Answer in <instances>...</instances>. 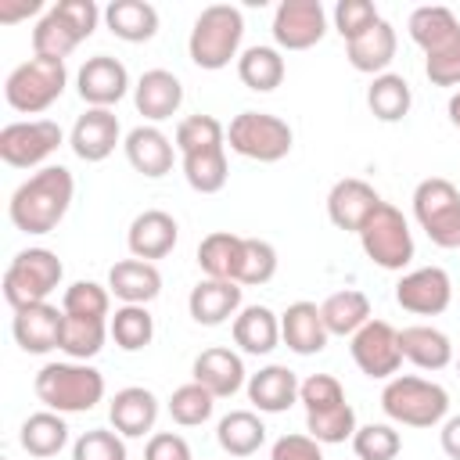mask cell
Instances as JSON below:
<instances>
[{"label": "cell", "instance_id": "cell-43", "mask_svg": "<svg viewBox=\"0 0 460 460\" xmlns=\"http://www.w3.org/2000/svg\"><path fill=\"white\" fill-rule=\"evenodd\" d=\"M61 309L68 316H90V320H111V291L97 280H75L61 295Z\"/></svg>", "mask_w": 460, "mask_h": 460}, {"label": "cell", "instance_id": "cell-42", "mask_svg": "<svg viewBox=\"0 0 460 460\" xmlns=\"http://www.w3.org/2000/svg\"><path fill=\"white\" fill-rule=\"evenodd\" d=\"M216 410V395L208 388H201L198 381H187L180 388H172L169 395V417L180 424V428H198L212 417Z\"/></svg>", "mask_w": 460, "mask_h": 460}, {"label": "cell", "instance_id": "cell-32", "mask_svg": "<svg viewBox=\"0 0 460 460\" xmlns=\"http://www.w3.org/2000/svg\"><path fill=\"white\" fill-rule=\"evenodd\" d=\"M244 237L234 230H212L198 244V266L212 280H234L237 284V266H241Z\"/></svg>", "mask_w": 460, "mask_h": 460}, {"label": "cell", "instance_id": "cell-15", "mask_svg": "<svg viewBox=\"0 0 460 460\" xmlns=\"http://www.w3.org/2000/svg\"><path fill=\"white\" fill-rule=\"evenodd\" d=\"M75 90L86 101V108H111L126 97L129 90V72L119 58L111 54H93L83 61V68L75 72Z\"/></svg>", "mask_w": 460, "mask_h": 460}, {"label": "cell", "instance_id": "cell-29", "mask_svg": "<svg viewBox=\"0 0 460 460\" xmlns=\"http://www.w3.org/2000/svg\"><path fill=\"white\" fill-rule=\"evenodd\" d=\"M402 359H410L417 370H446L453 363V341L446 331L431 323H410L399 331Z\"/></svg>", "mask_w": 460, "mask_h": 460}, {"label": "cell", "instance_id": "cell-34", "mask_svg": "<svg viewBox=\"0 0 460 460\" xmlns=\"http://www.w3.org/2000/svg\"><path fill=\"white\" fill-rule=\"evenodd\" d=\"M320 316H323L327 334L352 338V334L370 320V298H367L359 288H341V291H334V295L323 298Z\"/></svg>", "mask_w": 460, "mask_h": 460}, {"label": "cell", "instance_id": "cell-55", "mask_svg": "<svg viewBox=\"0 0 460 460\" xmlns=\"http://www.w3.org/2000/svg\"><path fill=\"white\" fill-rule=\"evenodd\" d=\"M40 11H43L40 0H18V4H4V0H0V22H4V25L22 22V18H29V14H40Z\"/></svg>", "mask_w": 460, "mask_h": 460}, {"label": "cell", "instance_id": "cell-12", "mask_svg": "<svg viewBox=\"0 0 460 460\" xmlns=\"http://www.w3.org/2000/svg\"><path fill=\"white\" fill-rule=\"evenodd\" d=\"M349 352L352 363L359 367V374L374 377V381H392L402 367V349H399V331L388 320H367L352 338H349Z\"/></svg>", "mask_w": 460, "mask_h": 460}, {"label": "cell", "instance_id": "cell-50", "mask_svg": "<svg viewBox=\"0 0 460 460\" xmlns=\"http://www.w3.org/2000/svg\"><path fill=\"white\" fill-rule=\"evenodd\" d=\"M298 402L305 406V413H320V410H331V406H341L349 402L345 399V388L334 374H309L298 388Z\"/></svg>", "mask_w": 460, "mask_h": 460}, {"label": "cell", "instance_id": "cell-33", "mask_svg": "<svg viewBox=\"0 0 460 460\" xmlns=\"http://www.w3.org/2000/svg\"><path fill=\"white\" fill-rule=\"evenodd\" d=\"M18 442L29 456H58L65 446H68V424H65V413H54V410H40V413H29L22 420V431H18Z\"/></svg>", "mask_w": 460, "mask_h": 460}, {"label": "cell", "instance_id": "cell-54", "mask_svg": "<svg viewBox=\"0 0 460 460\" xmlns=\"http://www.w3.org/2000/svg\"><path fill=\"white\" fill-rule=\"evenodd\" d=\"M438 442H442V453H446L449 460H460V413H456V417H446V420H442Z\"/></svg>", "mask_w": 460, "mask_h": 460}, {"label": "cell", "instance_id": "cell-4", "mask_svg": "<svg viewBox=\"0 0 460 460\" xmlns=\"http://www.w3.org/2000/svg\"><path fill=\"white\" fill-rule=\"evenodd\" d=\"M104 11L93 0H58L32 25V54L65 61L83 40L93 36Z\"/></svg>", "mask_w": 460, "mask_h": 460}, {"label": "cell", "instance_id": "cell-13", "mask_svg": "<svg viewBox=\"0 0 460 460\" xmlns=\"http://www.w3.org/2000/svg\"><path fill=\"white\" fill-rule=\"evenodd\" d=\"M327 32V11L320 0H280L273 11L277 50H309Z\"/></svg>", "mask_w": 460, "mask_h": 460}, {"label": "cell", "instance_id": "cell-1", "mask_svg": "<svg viewBox=\"0 0 460 460\" xmlns=\"http://www.w3.org/2000/svg\"><path fill=\"white\" fill-rule=\"evenodd\" d=\"M72 198H75L72 172L65 165H43L14 187V194L7 201V216H11L14 230L40 237V234L58 230V223L72 208Z\"/></svg>", "mask_w": 460, "mask_h": 460}, {"label": "cell", "instance_id": "cell-57", "mask_svg": "<svg viewBox=\"0 0 460 460\" xmlns=\"http://www.w3.org/2000/svg\"><path fill=\"white\" fill-rule=\"evenodd\" d=\"M456 370H460V356H456Z\"/></svg>", "mask_w": 460, "mask_h": 460}, {"label": "cell", "instance_id": "cell-51", "mask_svg": "<svg viewBox=\"0 0 460 460\" xmlns=\"http://www.w3.org/2000/svg\"><path fill=\"white\" fill-rule=\"evenodd\" d=\"M424 75L435 86H460V32L438 50L424 54Z\"/></svg>", "mask_w": 460, "mask_h": 460}, {"label": "cell", "instance_id": "cell-28", "mask_svg": "<svg viewBox=\"0 0 460 460\" xmlns=\"http://www.w3.org/2000/svg\"><path fill=\"white\" fill-rule=\"evenodd\" d=\"M234 345L248 356H270L280 345V316L270 305H244L230 320Z\"/></svg>", "mask_w": 460, "mask_h": 460}, {"label": "cell", "instance_id": "cell-49", "mask_svg": "<svg viewBox=\"0 0 460 460\" xmlns=\"http://www.w3.org/2000/svg\"><path fill=\"white\" fill-rule=\"evenodd\" d=\"M331 18H334V29H338V36L345 43L359 40L367 29H374L381 22V14H377V7L370 0H338Z\"/></svg>", "mask_w": 460, "mask_h": 460}, {"label": "cell", "instance_id": "cell-17", "mask_svg": "<svg viewBox=\"0 0 460 460\" xmlns=\"http://www.w3.org/2000/svg\"><path fill=\"white\" fill-rule=\"evenodd\" d=\"M377 208H381V194L359 176H345L327 190V219L345 234H359Z\"/></svg>", "mask_w": 460, "mask_h": 460}, {"label": "cell", "instance_id": "cell-26", "mask_svg": "<svg viewBox=\"0 0 460 460\" xmlns=\"http://www.w3.org/2000/svg\"><path fill=\"white\" fill-rule=\"evenodd\" d=\"M244 388H248V402H252L259 413H284L288 406L298 402L302 381H298L295 370H288V367H280V363H270V367L248 374V385H244Z\"/></svg>", "mask_w": 460, "mask_h": 460}, {"label": "cell", "instance_id": "cell-5", "mask_svg": "<svg viewBox=\"0 0 460 460\" xmlns=\"http://www.w3.org/2000/svg\"><path fill=\"white\" fill-rule=\"evenodd\" d=\"M381 410L395 424L435 428L449 417V392L438 381H428L417 374H395L381 388Z\"/></svg>", "mask_w": 460, "mask_h": 460}, {"label": "cell", "instance_id": "cell-10", "mask_svg": "<svg viewBox=\"0 0 460 460\" xmlns=\"http://www.w3.org/2000/svg\"><path fill=\"white\" fill-rule=\"evenodd\" d=\"M359 244H363V252H367V259L374 266L392 270V273H402L413 262V252H417L406 216L388 201H381V208L363 223Z\"/></svg>", "mask_w": 460, "mask_h": 460}, {"label": "cell", "instance_id": "cell-6", "mask_svg": "<svg viewBox=\"0 0 460 460\" xmlns=\"http://www.w3.org/2000/svg\"><path fill=\"white\" fill-rule=\"evenodd\" d=\"M68 86V68L58 58H40L32 54L29 61H22L18 68H11L7 83H4V97L14 111L22 115H40L47 111Z\"/></svg>", "mask_w": 460, "mask_h": 460}, {"label": "cell", "instance_id": "cell-14", "mask_svg": "<svg viewBox=\"0 0 460 460\" xmlns=\"http://www.w3.org/2000/svg\"><path fill=\"white\" fill-rule=\"evenodd\" d=\"M395 302L413 316H438L453 302V280L442 266H420L399 277Z\"/></svg>", "mask_w": 460, "mask_h": 460}, {"label": "cell", "instance_id": "cell-37", "mask_svg": "<svg viewBox=\"0 0 460 460\" xmlns=\"http://www.w3.org/2000/svg\"><path fill=\"white\" fill-rule=\"evenodd\" d=\"M406 29H410V40L424 54H431V50H438L442 43H449L460 32V18L442 4H424V7H413Z\"/></svg>", "mask_w": 460, "mask_h": 460}, {"label": "cell", "instance_id": "cell-45", "mask_svg": "<svg viewBox=\"0 0 460 460\" xmlns=\"http://www.w3.org/2000/svg\"><path fill=\"white\" fill-rule=\"evenodd\" d=\"M277 273V248L262 237H244V252H241V266H237V284L241 288H255V284H270Z\"/></svg>", "mask_w": 460, "mask_h": 460}, {"label": "cell", "instance_id": "cell-44", "mask_svg": "<svg viewBox=\"0 0 460 460\" xmlns=\"http://www.w3.org/2000/svg\"><path fill=\"white\" fill-rule=\"evenodd\" d=\"M305 431L320 446H338L356 435V410L349 402H341V406H331L320 413H305Z\"/></svg>", "mask_w": 460, "mask_h": 460}, {"label": "cell", "instance_id": "cell-16", "mask_svg": "<svg viewBox=\"0 0 460 460\" xmlns=\"http://www.w3.org/2000/svg\"><path fill=\"white\" fill-rule=\"evenodd\" d=\"M61 331H65V309L50 305V302L14 309L11 334H14L18 349L29 356H47V352L61 349Z\"/></svg>", "mask_w": 460, "mask_h": 460}, {"label": "cell", "instance_id": "cell-20", "mask_svg": "<svg viewBox=\"0 0 460 460\" xmlns=\"http://www.w3.org/2000/svg\"><path fill=\"white\" fill-rule=\"evenodd\" d=\"M190 374H194V381H198L201 388H208L216 399H230V395H237V392L248 385L244 359H241L234 349H223V345H212V349L198 352Z\"/></svg>", "mask_w": 460, "mask_h": 460}, {"label": "cell", "instance_id": "cell-36", "mask_svg": "<svg viewBox=\"0 0 460 460\" xmlns=\"http://www.w3.org/2000/svg\"><path fill=\"white\" fill-rule=\"evenodd\" d=\"M413 104V90L399 72H381L370 79L367 86V108L377 122H399L410 115Z\"/></svg>", "mask_w": 460, "mask_h": 460}, {"label": "cell", "instance_id": "cell-53", "mask_svg": "<svg viewBox=\"0 0 460 460\" xmlns=\"http://www.w3.org/2000/svg\"><path fill=\"white\" fill-rule=\"evenodd\" d=\"M144 460H194L190 456V446L183 435L176 431H155L144 446Z\"/></svg>", "mask_w": 460, "mask_h": 460}, {"label": "cell", "instance_id": "cell-24", "mask_svg": "<svg viewBox=\"0 0 460 460\" xmlns=\"http://www.w3.org/2000/svg\"><path fill=\"white\" fill-rule=\"evenodd\" d=\"M133 104L147 122H165L183 104V83L169 68H147L133 86Z\"/></svg>", "mask_w": 460, "mask_h": 460}, {"label": "cell", "instance_id": "cell-30", "mask_svg": "<svg viewBox=\"0 0 460 460\" xmlns=\"http://www.w3.org/2000/svg\"><path fill=\"white\" fill-rule=\"evenodd\" d=\"M395 47H399V36L392 29V22H377L374 29H367L359 40L345 43V58L356 72H367V75H381L388 72V65L395 61Z\"/></svg>", "mask_w": 460, "mask_h": 460}, {"label": "cell", "instance_id": "cell-11", "mask_svg": "<svg viewBox=\"0 0 460 460\" xmlns=\"http://www.w3.org/2000/svg\"><path fill=\"white\" fill-rule=\"evenodd\" d=\"M65 133L54 119H29V122H7L0 129V158L11 169H43V162L61 147Z\"/></svg>", "mask_w": 460, "mask_h": 460}, {"label": "cell", "instance_id": "cell-3", "mask_svg": "<svg viewBox=\"0 0 460 460\" xmlns=\"http://www.w3.org/2000/svg\"><path fill=\"white\" fill-rule=\"evenodd\" d=\"M241 40H244V14L234 4H208L187 36V54L198 68L219 72L234 58H241Z\"/></svg>", "mask_w": 460, "mask_h": 460}, {"label": "cell", "instance_id": "cell-18", "mask_svg": "<svg viewBox=\"0 0 460 460\" xmlns=\"http://www.w3.org/2000/svg\"><path fill=\"white\" fill-rule=\"evenodd\" d=\"M122 140V126H119V115L111 108H86L72 133H68V147L75 151V158L83 162H104Z\"/></svg>", "mask_w": 460, "mask_h": 460}, {"label": "cell", "instance_id": "cell-25", "mask_svg": "<svg viewBox=\"0 0 460 460\" xmlns=\"http://www.w3.org/2000/svg\"><path fill=\"white\" fill-rule=\"evenodd\" d=\"M327 327L320 316L316 302H291L280 313V341L295 352V356H316L327 349Z\"/></svg>", "mask_w": 460, "mask_h": 460}, {"label": "cell", "instance_id": "cell-8", "mask_svg": "<svg viewBox=\"0 0 460 460\" xmlns=\"http://www.w3.org/2000/svg\"><path fill=\"white\" fill-rule=\"evenodd\" d=\"M413 219L435 248H460V187L446 176H428L413 187Z\"/></svg>", "mask_w": 460, "mask_h": 460}, {"label": "cell", "instance_id": "cell-7", "mask_svg": "<svg viewBox=\"0 0 460 460\" xmlns=\"http://www.w3.org/2000/svg\"><path fill=\"white\" fill-rule=\"evenodd\" d=\"M65 277V266L58 252L50 248H25L18 252L4 270V298L11 309H25L36 302H47Z\"/></svg>", "mask_w": 460, "mask_h": 460}, {"label": "cell", "instance_id": "cell-56", "mask_svg": "<svg viewBox=\"0 0 460 460\" xmlns=\"http://www.w3.org/2000/svg\"><path fill=\"white\" fill-rule=\"evenodd\" d=\"M446 111H449V122H453V126L460 129V90H456V93L449 97V108H446Z\"/></svg>", "mask_w": 460, "mask_h": 460}, {"label": "cell", "instance_id": "cell-2", "mask_svg": "<svg viewBox=\"0 0 460 460\" xmlns=\"http://www.w3.org/2000/svg\"><path fill=\"white\" fill-rule=\"evenodd\" d=\"M36 399L54 413H86L104 399V374L79 359L43 363L36 370Z\"/></svg>", "mask_w": 460, "mask_h": 460}, {"label": "cell", "instance_id": "cell-35", "mask_svg": "<svg viewBox=\"0 0 460 460\" xmlns=\"http://www.w3.org/2000/svg\"><path fill=\"white\" fill-rule=\"evenodd\" d=\"M216 442L230 456H252L266 442V424L255 410H230L216 424Z\"/></svg>", "mask_w": 460, "mask_h": 460}, {"label": "cell", "instance_id": "cell-40", "mask_svg": "<svg viewBox=\"0 0 460 460\" xmlns=\"http://www.w3.org/2000/svg\"><path fill=\"white\" fill-rule=\"evenodd\" d=\"M108 334L122 352H140L155 338V316L147 313V305H119L108 320Z\"/></svg>", "mask_w": 460, "mask_h": 460}, {"label": "cell", "instance_id": "cell-21", "mask_svg": "<svg viewBox=\"0 0 460 460\" xmlns=\"http://www.w3.org/2000/svg\"><path fill=\"white\" fill-rule=\"evenodd\" d=\"M122 151H126V162L147 180H158V176L172 172V158L180 155L176 144L158 126H133L122 140Z\"/></svg>", "mask_w": 460, "mask_h": 460}, {"label": "cell", "instance_id": "cell-48", "mask_svg": "<svg viewBox=\"0 0 460 460\" xmlns=\"http://www.w3.org/2000/svg\"><path fill=\"white\" fill-rule=\"evenodd\" d=\"M72 460H129L126 438L108 428H90L72 442Z\"/></svg>", "mask_w": 460, "mask_h": 460}, {"label": "cell", "instance_id": "cell-41", "mask_svg": "<svg viewBox=\"0 0 460 460\" xmlns=\"http://www.w3.org/2000/svg\"><path fill=\"white\" fill-rule=\"evenodd\" d=\"M104 338L108 334V320H90V316H68L65 313V331H61V352L68 359H93L101 349H104Z\"/></svg>", "mask_w": 460, "mask_h": 460}, {"label": "cell", "instance_id": "cell-47", "mask_svg": "<svg viewBox=\"0 0 460 460\" xmlns=\"http://www.w3.org/2000/svg\"><path fill=\"white\" fill-rule=\"evenodd\" d=\"M216 144H226V126L212 115H187L180 126H176V151L180 155H190V151H201V147H216Z\"/></svg>", "mask_w": 460, "mask_h": 460}, {"label": "cell", "instance_id": "cell-31", "mask_svg": "<svg viewBox=\"0 0 460 460\" xmlns=\"http://www.w3.org/2000/svg\"><path fill=\"white\" fill-rule=\"evenodd\" d=\"M104 25L122 43H147L158 32V11L147 0H111L104 7Z\"/></svg>", "mask_w": 460, "mask_h": 460}, {"label": "cell", "instance_id": "cell-39", "mask_svg": "<svg viewBox=\"0 0 460 460\" xmlns=\"http://www.w3.org/2000/svg\"><path fill=\"white\" fill-rule=\"evenodd\" d=\"M180 162H183V176H187L190 190H198V194H219V190L226 187V176H230L226 144L180 155Z\"/></svg>", "mask_w": 460, "mask_h": 460}, {"label": "cell", "instance_id": "cell-27", "mask_svg": "<svg viewBox=\"0 0 460 460\" xmlns=\"http://www.w3.org/2000/svg\"><path fill=\"white\" fill-rule=\"evenodd\" d=\"M108 291L122 305H147L162 295V273L155 262L144 259H122L108 270Z\"/></svg>", "mask_w": 460, "mask_h": 460}, {"label": "cell", "instance_id": "cell-46", "mask_svg": "<svg viewBox=\"0 0 460 460\" xmlns=\"http://www.w3.org/2000/svg\"><path fill=\"white\" fill-rule=\"evenodd\" d=\"M402 449V438L392 424H363L352 435V453L359 460H395Z\"/></svg>", "mask_w": 460, "mask_h": 460}, {"label": "cell", "instance_id": "cell-52", "mask_svg": "<svg viewBox=\"0 0 460 460\" xmlns=\"http://www.w3.org/2000/svg\"><path fill=\"white\" fill-rule=\"evenodd\" d=\"M270 460H323V449L313 435H280L270 446Z\"/></svg>", "mask_w": 460, "mask_h": 460}, {"label": "cell", "instance_id": "cell-19", "mask_svg": "<svg viewBox=\"0 0 460 460\" xmlns=\"http://www.w3.org/2000/svg\"><path fill=\"white\" fill-rule=\"evenodd\" d=\"M180 241V223L162 212V208H144L140 216H133L129 230H126V248L133 259H144V262H155V259H165Z\"/></svg>", "mask_w": 460, "mask_h": 460}, {"label": "cell", "instance_id": "cell-22", "mask_svg": "<svg viewBox=\"0 0 460 460\" xmlns=\"http://www.w3.org/2000/svg\"><path fill=\"white\" fill-rule=\"evenodd\" d=\"M241 284L234 280H198L187 295V309H190V320L201 323V327H219L226 320H234L244 305H241Z\"/></svg>", "mask_w": 460, "mask_h": 460}, {"label": "cell", "instance_id": "cell-9", "mask_svg": "<svg viewBox=\"0 0 460 460\" xmlns=\"http://www.w3.org/2000/svg\"><path fill=\"white\" fill-rule=\"evenodd\" d=\"M226 144L234 155L252 158V162H280L291 155L295 133L280 115L270 111H241L226 126Z\"/></svg>", "mask_w": 460, "mask_h": 460}, {"label": "cell", "instance_id": "cell-38", "mask_svg": "<svg viewBox=\"0 0 460 460\" xmlns=\"http://www.w3.org/2000/svg\"><path fill=\"white\" fill-rule=\"evenodd\" d=\"M237 75H241V83L248 90L270 93V90H277L284 83L288 65H284V54L277 47H248L237 58Z\"/></svg>", "mask_w": 460, "mask_h": 460}, {"label": "cell", "instance_id": "cell-23", "mask_svg": "<svg viewBox=\"0 0 460 460\" xmlns=\"http://www.w3.org/2000/svg\"><path fill=\"white\" fill-rule=\"evenodd\" d=\"M108 420L122 438H144L158 420V395L144 385L119 388L108 402Z\"/></svg>", "mask_w": 460, "mask_h": 460}]
</instances>
